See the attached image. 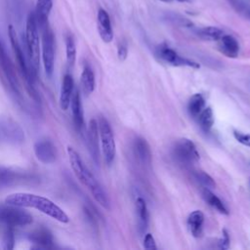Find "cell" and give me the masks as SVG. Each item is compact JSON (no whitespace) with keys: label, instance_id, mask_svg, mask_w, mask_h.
I'll list each match as a JSON object with an SVG mask.
<instances>
[{"label":"cell","instance_id":"obj_1","mask_svg":"<svg viewBox=\"0 0 250 250\" xmlns=\"http://www.w3.org/2000/svg\"><path fill=\"white\" fill-rule=\"evenodd\" d=\"M66 150H67L69 163L75 177L79 180V182L84 187L87 188V189L90 191L94 199L102 207H104L106 210H109L110 203H109L107 194L105 193L104 189L103 188L101 184L98 182V180L95 178V176L92 174V172L84 164L79 153L72 146H67Z\"/></svg>","mask_w":250,"mask_h":250},{"label":"cell","instance_id":"obj_2","mask_svg":"<svg viewBox=\"0 0 250 250\" xmlns=\"http://www.w3.org/2000/svg\"><path fill=\"white\" fill-rule=\"evenodd\" d=\"M5 203L20 206L21 208H34L60 223L65 224L69 222L68 216L61 207L49 198L41 195L27 192H16L9 194L5 198Z\"/></svg>","mask_w":250,"mask_h":250},{"label":"cell","instance_id":"obj_3","mask_svg":"<svg viewBox=\"0 0 250 250\" xmlns=\"http://www.w3.org/2000/svg\"><path fill=\"white\" fill-rule=\"evenodd\" d=\"M38 23L36 21L34 13H29L26 19L25 24V42L30 64L34 68L39 66L40 61V44H39V33Z\"/></svg>","mask_w":250,"mask_h":250},{"label":"cell","instance_id":"obj_4","mask_svg":"<svg viewBox=\"0 0 250 250\" xmlns=\"http://www.w3.org/2000/svg\"><path fill=\"white\" fill-rule=\"evenodd\" d=\"M8 33H9V38H10V42H11V45H12V48H13V51H14V54H15V57H16V61H17V63H18V66L21 70V73L22 75V77L24 78V80L26 81L28 87H29V90H30V93L33 95L34 98H36V94L34 92V88H33V76H34V70H31L26 62V60H25V57L23 55V52L21 50V47L19 43V40H18V37H17V33H16V30L14 29V27L12 25L9 26L8 28Z\"/></svg>","mask_w":250,"mask_h":250},{"label":"cell","instance_id":"obj_5","mask_svg":"<svg viewBox=\"0 0 250 250\" xmlns=\"http://www.w3.org/2000/svg\"><path fill=\"white\" fill-rule=\"evenodd\" d=\"M99 127V137L102 144V151L104 154V161L107 165H110L116 154V146L112 129L109 122L103 116L99 118L98 121Z\"/></svg>","mask_w":250,"mask_h":250},{"label":"cell","instance_id":"obj_6","mask_svg":"<svg viewBox=\"0 0 250 250\" xmlns=\"http://www.w3.org/2000/svg\"><path fill=\"white\" fill-rule=\"evenodd\" d=\"M32 222V216L20 206L0 205V223L8 227H23Z\"/></svg>","mask_w":250,"mask_h":250},{"label":"cell","instance_id":"obj_7","mask_svg":"<svg viewBox=\"0 0 250 250\" xmlns=\"http://www.w3.org/2000/svg\"><path fill=\"white\" fill-rule=\"evenodd\" d=\"M42 30V61L47 76H51L54 71L55 63V36L49 24L40 28Z\"/></svg>","mask_w":250,"mask_h":250},{"label":"cell","instance_id":"obj_8","mask_svg":"<svg viewBox=\"0 0 250 250\" xmlns=\"http://www.w3.org/2000/svg\"><path fill=\"white\" fill-rule=\"evenodd\" d=\"M174 157L184 164H193L199 160V153L194 143L187 138L178 140L173 146Z\"/></svg>","mask_w":250,"mask_h":250},{"label":"cell","instance_id":"obj_9","mask_svg":"<svg viewBox=\"0 0 250 250\" xmlns=\"http://www.w3.org/2000/svg\"><path fill=\"white\" fill-rule=\"evenodd\" d=\"M156 54L161 61L174 66H188L191 68L200 67V64L198 62L180 56L175 50H173L172 48H170L165 44L160 45L157 48Z\"/></svg>","mask_w":250,"mask_h":250},{"label":"cell","instance_id":"obj_10","mask_svg":"<svg viewBox=\"0 0 250 250\" xmlns=\"http://www.w3.org/2000/svg\"><path fill=\"white\" fill-rule=\"evenodd\" d=\"M23 140V131L18 123L10 119H0V142L18 144Z\"/></svg>","mask_w":250,"mask_h":250},{"label":"cell","instance_id":"obj_11","mask_svg":"<svg viewBox=\"0 0 250 250\" xmlns=\"http://www.w3.org/2000/svg\"><path fill=\"white\" fill-rule=\"evenodd\" d=\"M0 67L2 69V71L4 72L8 83L11 87V89L13 90V92L18 95L19 97H21V93H20V85H19V81L16 75V71L14 68L13 63L11 62L9 57L7 56L5 49L0 41Z\"/></svg>","mask_w":250,"mask_h":250},{"label":"cell","instance_id":"obj_12","mask_svg":"<svg viewBox=\"0 0 250 250\" xmlns=\"http://www.w3.org/2000/svg\"><path fill=\"white\" fill-rule=\"evenodd\" d=\"M33 149L37 159L44 164L53 163L57 158L56 146L48 139L38 140L34 144Z\"/></svg>","mask_w":250,"mask_h":250},{"label":"cell","instance_id":"obj_13","mask_svg":"<svg viewBox=\"0 0 250 250\" xmlns=\"http://www.w3.org/2000/svg\"><path fill=\"white\" fill-rule=\"evenodd\" d=\"M97 27L102 40L105 43H109L113 39V30L111 27L110 18L107 12L104 9H99L97 15Z\"/></svg>","mask_w":250,"mask_h":250},{"label":"cell","instance_id":"obj_14","mask_svg":"<svg viewBox=\"0 0 250 250\" xmlns=\"http://www.w3.org/2000/svg\"><path fill=\"white\" fill-rule=\"evenodd\" d=\"M87 144L93 159L97 163H99V158H100L99 127H98V122L95 119H91L89 122L88 133H87Z\"/></svg>","mask_w":250,"mask_h":250},{"label":"cell","instance_id":"obj_15","mask_svg":"<svg viewBox=\"0 0 250 250\" xmlns=\"http://www.w3.org/2000/svg\"><path fill=\"white\" fill-rule=\"evenodd\" d=\"M219 51L228 58H236L239 54V43L235 37L224 34L218 41Z\"/></svg>","mask_w":250,"mask_h":250},{"label":"cell","instance_id":"obj_16","mask_svg":"<svg viewBox=\"0 0 250 250\" xmlns=\"http://www.w3.org/2000/svg\"><path fill=\"white\" fill-rule=\"evenodd\" d=\"M74 92V81L69 73L64 74L62 82L60 95V105L62 110H66L70 105V101Z\"/></svg>","mask_w":250,"mask_h":250},{"label":"cell","instance_id":"obj_17","mask_svg":"<svg viewBox=\"0 0 250 250\" xmlns=\"http://www.w3.org/2000/svg\"><path fill=\"white\" fill-rule=\"evenodd\" d=\"M133 151L135 156L143 164L148 165L151 163V150L146 139L142 137H137L133 143Z\"/></svg>","mask_w":250,"mask_h":250},{"label":"cell","instance_id":"obj_18","mask_svg":"<svg viewBox=\"0 0 250 250\" xmlns=\"http://www.w3.org/2000/svg\"><path fill=\"white\" fill-rule=\"evenodd\" d=\"M70 105H71L73 123L77 130H81L84 126V114H83L81 96L78 90H74L71 101H70Z\"/></svg>","mask_w":250,"mask_h":250},{"label":"cell","instance_id":"obj_19","mask_svg":"<svg viewBox=\"0 0 250 250\" xmlns=\"http://www.w3.org/2000/svg\"><path fill=\"white\" fill-rule=\"evenodd\" d=\"M204 214L200 210L192 211L187 220V226L192 236L198 238L203 234Z\"/></svg>","mask_w":250,"mask_h":250},{"label":"cell","instance_id":"obj_20","mask_svg":"<svg viewBox=\"0 0 250 250\" xmlns=\"http://www.w3.org/2000/svg\"><path fill=\"white\" fill-rule=\"evenodd\" d=\"M53 8V0H37L34 16L39 28L48 23V18Z\"/></svg>","mask_w":250,"mask_h":250},{"label":"cell","instance_id":"obj_21","mask_svg":"<svg viewBox=\"0 0 250 250\" xmlns=\"http://www.w3.org/2000/svg\"><path fill=\"white\" fill-rule=\"evenodd\" d=\"M30 240L37 245L38 248H53L54 240L52 233L45 229H36L29 235Z\"/></svg>","mask_w":250,"mask_h":250},{"label":"cell","instance_id":"obj_22","mask_svg":"<svg viewBox=\"0 0 250 250\" xmlns=\"http://www.w3.org/2000/svg\"><path fill=\"white\" fill-rule=\"evenodd\" d=\"M80 83L82 91L85 95H90L95 90V74L90 65L85 64L80 76Z\"/></svg>","mask_w":250,"mask_h":250},{"label":"cell","instance_id":"obj_23","mask_svg":"<svg viewBox=\"0 0 250 250\" xmlns=\"http://www.w3.org/2000/svg\"><path fill=\"white\" fill-rule=\"evenodd\" d=\"M202 196L204 198V200L210 205L212 206L214 209H216L218 212H220L221 214L224 215H229V210L226 207V205L223 203V201L216 195L214 194L209 188H204V189L202 190Z\"/></svg>","mask_w":250,"mask_h":250},{"label":"cell","instance_id":"obj_24","mask_svg":"<svg viewBox=\"0 0 250 250\" xmlns=\"http://www.w3.org/2000/svg\"><path fill=\"white\" fill-rule=\"evenodd\" d=\"M136 211L139 219V225L141 231H145L147 229L148 225V209L146 203L143 197H138L136 199Z\"/></svg>","mask_w":250,"mask_h":250},{"label":"cell","instance_id":"obj_25","mask_svg":"<svg viewBox=\"0 0 250 250\" xmlns=\"http://www.w3.org/2000/svg\"><path fill=\"white\" fill-rule=\"evenodd\" d=\"M196 34L199 38L208 41H218L225 33L223 29L217 26H204L196 30Z\"/></svg>","mask_w":250,"mask_h":250},{"label":"cell","instance_id":"obj_26","mask_svg":"<svg viewBox=\"0 0 250 250\" xmlns=\"http://www.w3.org/2000/svg\"><path fill=\"white\" fill-rule=\"evenodd\" d=\"M205 106V100L201 94H194L188 101V110L190 116L193 118H197L200 112L203 110Z\"/></svg>","mask_w":250,"mask_h":250},{"label":"cell","instance_id":"obj_27","mask_svg":"<svg viewBox=\"0 0 250 250\" xmlns=\"http://www.w3.org/2000/svg\"><path fill=\"white\" fill-rule=\"evenodd\" d=\"M198 123L204 132H209L214 125V113L211 107L203 108L200 114L197 116Z\"/></svg>","mask_w":250,"mask_h":250},{"label":"cell","instance_id":"obj_28","mask_svg":"<svg viewBox=\"0 0 250 250\" xmlns=\"http://www.w3.org/2000/svg\"><path fill=\"white\" fill-rule=\"evenodd\" d=\"M64 42H65L66 62H67V65L70 67L74 65V62L76 60V46H75V41L72 34L67 33L64 37Z\"/></svg>","mask_w":250,"mask_h":250},{"label":"cell","instance_id":"obj_29","mask_svg":"<svg viewBox=\"0 0 250 250\" xmlns=\"http://www.w3.org/2000/svg\"><path fill=\"white\" fill-rule=\"evenodd\" d=\"M233 10L243 18L250 21V5L244 0H227Z\"/></svg>","mask_w":250,"mask_h":250},{"label":"cell","instance_id":"obj_30","mask_svg":"<svg viewBox=\"0 0 250 250\" xmlns=\"http://www.w3.org/2000/svg\"><path fill=\"white\" fill-rule=\"evenodd\" d=\"M17 178L16 172L8 169L0 167V188L10 185Z\"/></svg>","mask_w":250,"mask_h":250},{"label":"cell","instance_id":"obj_31","mask_svg":"<svg viewBox=\"0 0 250 250\" xmlns=\"http://www.w3.org/2000/svg\"><path fill=\"white\" fill-rule=\"evenodd\" d=\"M194 177L204 188H214L216 187V184L213 178L209 174L205 173L204 171H196L194 173Z\"/></svg>","mask_w":250,"mask_h":250},{"label":"cell","instance_id":"obj_32","mask_svg":"<svg viewBox=\"0 0 250 250\" xmlns=\"http://www.w3.org/2000/svg\"><path fill=\"white\" fill-rule=\"evenodd\" d=\"M232 134H233L234 139L238 143H240L243 146H246L250 147V134H245V133H242V132H239V131H236V130H234Z\"/></svg>","mask_w":250,"mask_h":250},{"label":"cell","instance_id":"obj_33","mask_svg":"<svg viewBox=\"0 0 250 250\" xmlns=\"http://www.w3.org/2000/svg\"><path fill=\"white\" fill-rule=\"evenodd\" d=\"M229 242H230V239H229V232L226 229H224L222 230V236L221 238L219 239V242H218V247L220 249H229Z\"/></svg>","mask_w":250,"mask_h":250},{"label":"cell","instance_id":"obj_34","mask_svg":"<svg viewBox=\"0 0 250 250\" xmlns=\"http://www.w3.org/2000/svg\"><path fill=\"white\" fill-rule=\"evenodd\" d=\"M127 55H128V46H127V43L125 41H122L118 44V47H117V56H118V59L123 62L126 60L127 58Z\"/></svg>","mask_w":250,"mask_h":250},{"label":"cell","instance_id":"obj_35","mask_svg":"<svg viewBox=\"0 0 250 250\" xmlns=\"http://www.w3.org/2000/svg\"><path fill=\"white\" fill-rule=\"evenodd\" d=\"M144 247L147 250H156L157 246L155 243V240L150 233H146L144 238Z\"/></svg>","mask_w":250,"mask_h":250},{"label":"cell","instance_id":"obj_36","mask_svg":"<svg viewBox=\"0 0 250 250\" xmlns=\"http://www.w3.org/2000/svg\"><path fill=\"white\" fill-rule=\"evenodd\" d=\"M14 234H13V231L12 230H8V232L6 233L5 235V239H4V242H5V248L7 249H12L14 247Z\"/></svg>","mask_w":250,"mask_h":250},{"label":"cell","instance_id":"obj_37","mask_svg":"<svg viewBox=\"0 0 250 250\" xmlns=\"http://www.w3.org/2000/svg\"><path fill=\"white\" fill-rule=\"evenodd\" d=\"M174 1V0H173ZM178 2H182V3H187V2H191L192 0H176Z\"/></svg>","mask_w":250,"mask_h":250},{"label":"cell","instance_id":"obj_38","mask_svg":"<svg viewBox=\"0 0 250 250\" xmlns=\"http://www.w3.org/2000/svg\"><path fill=\"white\" fill-rule=\"evenodd\" d=\"M160 1H162V2H166V3H170V2H172L173 0H160Z\"/></svg>","mask_w":250,"mask_h":250},{"label":"cell","instance_id":"obj_39","mask_svg":"<svg viewBox=\"0 0 250 250\" xmlns=\"http://www.w3.org/2000/svg\"><path fill=\"white\" fill-rule=\"evenodd\" d=\"M249 187H250V180H249Z\"/></svg>","mask_w":250,"mask_h":250}]
</instances>
